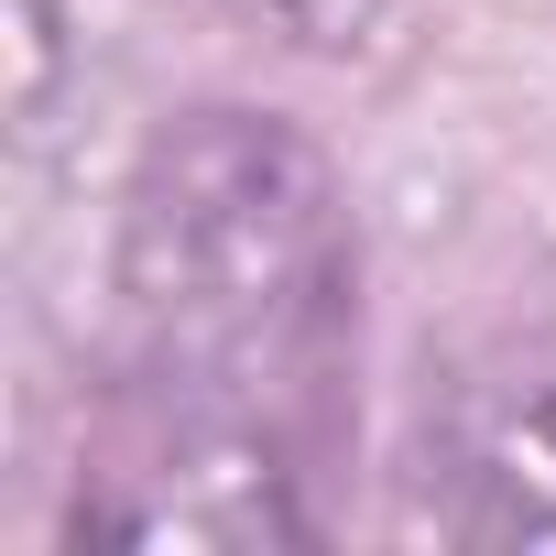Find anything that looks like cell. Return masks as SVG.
Instances as JSON below:
<instances>
[{
  "label": "cell",
  "mask_w": 556,
  "mask_h": 556,
  "mask_svg": "<svg viewBox=\"0 0 556 556\" xmlns=\"http://www.w3.org/2000/svg\"><path fill=\"white\" fill-rule=\"evenodd\" d=\"M361 415V229L285 110H175L110 207V393L66 545L273 556L328 534Z\"/></svg>",
  "instance_id": "obj_1"
},
{
  "label": "cell",
  "mask_w": 556,
  "mask_h": 556,
  "mask_svg": "<svg viewBox=\"0 0 556 556\" xmlns=\"http://www.w3.org/2000/svg\"><path fill=\"white\" fill-rule=\"evenodd\" d=\"M415 523L447 545H556V382L469 371L426 404Z\"/></svg>",
  "instance_id": "obj_2"
},
{
  "label": "cell",
  "mask_w": 556,
  "mask_h": 556,
  "mask_svg": "<svg viewBox=\"0 0 556 556\" xmlns=\"http://www.w3.org/2000/svg\"><path fill=\"white\" fill-rule=\"evenodd\" d=\"M251 12H273V23L306 34V45H361L382 23V0H251Z\"/></svg>",
  "instance_id": "obj_3"
}]
</instances>
